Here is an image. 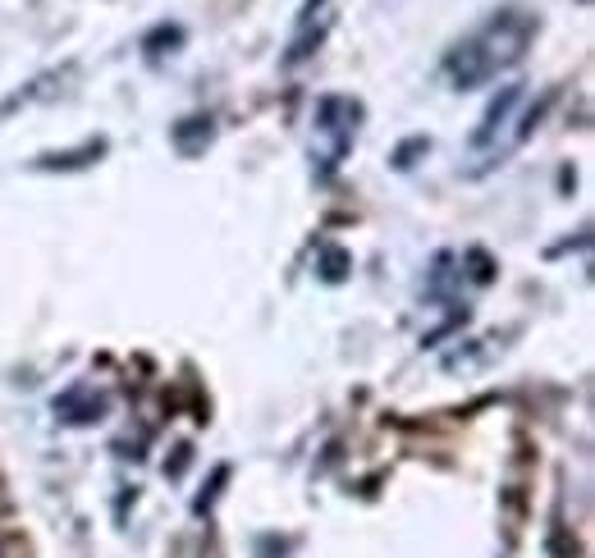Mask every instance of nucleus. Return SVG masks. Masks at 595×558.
Segmentation results:
<instances>
[{
    "instance_id": "f257e3e1",
    "label": "nucleus",
    "mask_w": 595,
    "mask_h": 558,
    "mask_svg": "<svg viewBox=\"0 0 595 558\" xmlns=\"http://www.w3.org/2000/svg\"><path fill=\"white\" fill-rule=\"evenodd\" d=\"M541 33V19L522 10H495L481 33H472L467 42H458L454 51L444 55V74L454 78L458 92L490 83L504 65H518L527 42Z\"/></svg>"
},
{
    "instance_id": "39448f33",
    "label": "nucleus",
    "mask_w": 595,
    "mask_h": 558,
    "mask_svg": "<svg viewBox=\"0 0 595 558\" xmlns=\"http://www.w3.org/2000/svg\"><path fill=\"white\" fill-rule=\"evenodd\" d=\"M101 156H106V138H92L74 151H46V156H37V170H87Z\"/></svg>"
},
{
    "instance_id": "9b49d317",
    "label": "nucleus",
    "mask_w": 595,
    "mask_h": 558,
    "mask_svg": "<svg viewBox=\"0 0 595 558\" xmlns=\"http://www.w3.org/2000/svg\"><path fill=\"white\" fill-rule=\"evenodd\" d=\"M467 261H472V266H476V270H472V275H476V279H481V284H486V279H490V275H495V270H490V261H486V257H481V252H467Z\"/></svg>"
},
{
    "instance_id": "20e7f679",
    "label": "nucleus",
    "mask_w": 595,
    "mask_h": 558,
    "mask_svg": "<svg viewBox=\"0 0 595 558\" xmlns=\"http://www.w3.org/2000/svg\"><path fill=\"white\" fill-rule=\"evenodd\" d=\"M522 101V87L518 83H509V87H499V97L486 106V115H481V129L472 133V147H486L490 138H495L504 124H509V115H513V106Z\"/></svg>"
},
{
    "instance_id": "1a4fd4ad",
    "label": "nucleus",
    "mask_w": 595,
    "mask_h": 558,
    "mask_svg": "<svg viewBox=\"0 0 595 558\" xmlns=\"http://www.w3.org/2000/svg\"><path fill=\"white\" fill-rule=\"evenodd\" d=\"M344 270H348V257H344V252H330V257H325V270H321V275L330 279V284H339V279H344Z\"/></svg>"
},
{
    "instance_id": "9d476101",
    "label": "nucleus",
    "mask_w": 595,
    "mask_h": 558,
    "mask_svg": "<svg viewBox=\"0 0 595 558\" xmlns=\"http://www.w3.org/2000/svg\"><path fill=\"white\" fill-rule=\"evenodd\" d=\"M325 10V0H303V10H298V28H307V23H316V14Z\"/></svg>"
},
{
    "instance_id": "423d86ee",
    "label": "nucleus",
    "mask_w": 595,
    "mask_h": 558,
    "mask_svg": "<svg viewBox=\"0 0 595 558\" xmlns=\"http://www.w3.org/2000/svg\"><path fill=\"white\" fill-rule=\"evenodd\" d=\"M330 28H335V14H321V23H307V28H298L289 42V51H284V65H303V60H312L316 46L330 37Z\"/></svg>"
},
{
    "instance_id": "f03ea898",
    "label": "nucleus",
    "mask_w": 595,
    "mask_h": 558,
    "mask_svg": "<svg viewBox=\"0 0 595 558\" xmlns=\"http://www.w3.org/2000/svg\"><path fill=\"white\" fill-rule=\"evenodd\" d=\"M357 124H362V106L353 97H321V106H316V133L330 138V147L321 151V179H330L339 170V161L357 142Z\"/></svg>"
},
{
    "instance_id": "0eeeda50",
    "label": "nucleus",
    "mask_w": 595,
    "mask_h": 558,
    "mask_svg": "<svg viewBox=\"0 0 595 558\" xmlns=\"http://www.w3.org/2000/svg\"><path fill=\"white\" fill-rule=\"evenodd\" d=\"M184 42H188V33H184V28H179V23H156L152 33L142 37V51H147V55H152V60H156V55H174V51H179V46H184Z\"/></svg>"
},
{
    "instance_id": "7ed1b4c3",
    "label": "nucleus",
    "mask_w": 595,
    "mask_h": 558,
    "mask_svg": "<svg viewBox=\"0 0 595 558\" xmlns=\"http://www.w3.org/2000/svg\"><path fill=\"white\" fill-rule=\"evenodd\" d=\"M211 138H216V119H211V115H188V119H179V124L170 129L174 151H179V156H188V161H193V156H202V151L211 147Z\"/></svg>"
},
{
    "instance_id": "6e6552de",
    "label": "nucleus",
    "mask_w": 595,
    "mask_h": 558,
    "mask_svg": "<svg viewBox=\"0 0 595 558\" xmlns=\"http://www.w3.org/2000/svg\"><path fill=\"white\" fill-rule=\"evenodd\" d=\"M426 151H431V138H408L399 151H394V165L408 170V165H417V156H426Z\"/></svg>"
}]
</instances>
